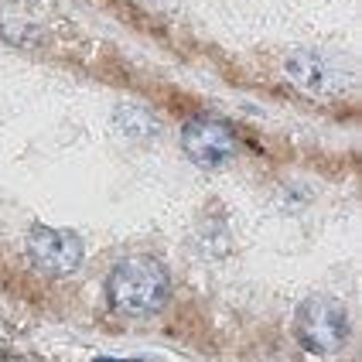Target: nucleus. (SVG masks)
Returning a JSON list of instances; mask_svg holds the SVG:
<instances>
[{
    "label": "nucleus",
    "mask_w": 362,
    "mask_h": 362,
    "mask_svg": "<svg viewBox=\"0 0 362 362\" xmlns=\"http://www.w3.org/2000/svg\"><path fill=\"white\" fill-rule=\"evenodd\" d=\"M106 291H110V304L120 315L147 318L168 304L171 277H168V267L154 257H127L110 270Z\"/></svg>",
    "instance_id": "1"
},
{
    "label": "nucleus",
    "mask_w": 362,
    "mask_h": 362,
    "mask_svg": "<svg viewBox=\"0 0 362 362\" xmlns=\"http://www.w3.org/2000/svg\"><path fill=\"white\" fill-rule=\"evenodd\" d=\"M349 339V315L332 298H311L298 311V342L315 356L339 352Z\"/></svg>",
    "instance_id": "2"
},
{
    "label": "nucleus",
    "mask_w": 362,
    "mask_h": 362,
    "mask_svg": "<svg viewBox=\"0 0 362 362\" xmlns=\"http://www.w3.org/2000/svg\"><path fill=\"white\" fill-rule=\"evenodd\" d=\"M28 257L48 277H65V274H72L82 263L86 243L76 233H69V229L31 226V233H28Z\"/></svg>",
    "instance_id": "3"
},
{
    "label": "nucleus",
    "mask_w": 362,
    "mask_h": 362,
    "mask_svg": "<svg viewBox=\"0 0 362 362\" xmlns=\"http://www.w3.org/2000/svg\"><path fill=\"white\" fill-rule=\"evenodd\" d=\"M181 147L199 168H222L236 154V134L233 127L212 117H195L181 130Z\"/></svg>",
    "instance_id": "4"
},
{
    "label": "nucleus",
    "mask_w": 362,
    "mask_h": 362,
    "mask_svg": "<svg viewBox=\"0 0 362 362\" xmlns=\"http://www.w3.org/2000/svg\"><path fill=\"white\" fill-rule=\"evenodd\" d=\"M287 76L291 82L311 93V96H339L349 89V72L339 69L335 62H328L325 55H315V52H298L287 59Z\"/></svg>",
    "instance_id": "5"
},
{
    "label": "nucleus",
    "mask_w": 362,
    "mask_h": 362,
    "mask_svg": "<svg viewBox=\"0 0 362 362\" xmlns=\"http://www.w3.org/2000/svg\"><path fill=\"white\" fill-rule=\"evenodd\" d=\"M93 362H147V359H93Z\"/></svg>",
    "instance_id": "6"
}]
</instances>
